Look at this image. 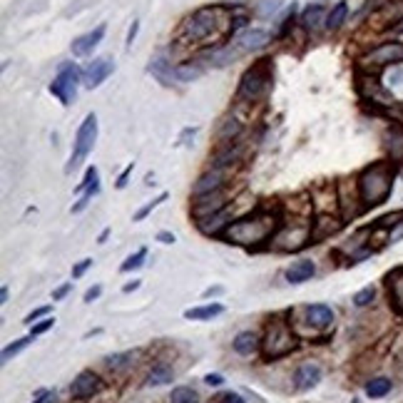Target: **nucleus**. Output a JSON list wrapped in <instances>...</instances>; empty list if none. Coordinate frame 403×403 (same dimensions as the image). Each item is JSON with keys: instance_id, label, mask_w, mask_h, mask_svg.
<instances>
[{"instance_id": "4d7b16f0", "label": "nucleus", "mask_w": 403, "mask_h": 403, "mask_svg": "<svg viewBox=\"0 0 403 403\" xmlns=\"http://www.w3.org/2000/svg\"><path fill=\"white\" fill-rule=\"evenodd\" d=\"M393 33H396V35H403V15L398 17L396 25H393Z\"/></svg>"}, {"instance_id": "a19ab883", "label": "nucleus", "mask_w": 403, "mask_h": 403, "mask_svg": "<svg viewBox=\"0 0 403 403\" xmlns=\"http://www.w3.org/2000/svg\"><path fill=\"white\" fill-rule=\"evenodd\" d=\"M52 326H55V318L45 316L43 321H38V324L30 326V336H40V334H45V331H50Z\"/></svg>"}, {"instance_id": "dca6fc26", "label": "nucleus", "mask_w": 403, "mask_h": 403, "mask_svg": "<svg viewBox=\"0 0 403 403\" xmlns=\"http://www.w3.org/2000/svg\"><path fill=\"white\" fill-rule=\"evenodd\" d=\"M318 381H321V366L314 364V361H307L294 371L296 391H312L314 386H318Z\"/></svg>"}, {"instance_id": "9b49d317", "label": "nucleus", "mask_w": 403, "mask_h": 403, "mask_svg": "<svg viewBox=\"0 0 403 403\" xmlns=\"http://www.w3.org/2000/svg\"><path fill=\"white\" fill-rule=\"evenodd\" d=\"M100 391H103V379L90 369L80 371V374L75 376L73 386H70V396H73L75 401H85V398H92Z\"/></svg>"}, {"instance_id": "7c9ffc66", "label": "nucleus", "mask_w": 403, "mask_h": 403, "mask_svg": "<svg viewBox=\"0 0 403 403\" xmlns=\"http://www.w3.org/2000/svg\"><path fill=\"white\" fill-rule=\"evenodd\" d=\"M393 388V381L386 379V376H376V379H371L369 383H366V396L369 398H383L388 396Z\"/></svg>"}, {"instance_id": "58836bf2", "label": "nucleus", "mask_w": 403, "mask_h": 403, "mask_svg": "<svg viewBox=\"0 0 403 403\" xmlns=\"http://www.w3.org/2000/svg\"><path fill=\"white\" fill-rule=\"evenodd\" d=\"M398 221H403V212H391V214L381 217V219H376L374 227L376 229H388V227H396Z\"/></svg>"}, {"instance_id": "412c9836", "label": "nucleus", "mask_w": 403, "mask_h": 403, "mask_svg": "<svg viewBox=\"0 0 403 403\" xmlns=\"http://www.w3.org/2000/svg\"><path fill=\"white\" fill-rule=\"evenodd\" d=\"M383 142H386V149L391 154V162L401 165L403 162V125L401 122H393L391 127L383 135Z\"/></svg>"}, {"instance_id": "b1692460", "label": "nucleus", "mask_w": 403, "mask_h": 403, "mask_svg": "<svg viewBox=\"0 0 403 403\" xmlns=\"http://www.w3.org/2000/svg\"><path fill=\"white\" fill-rule=\"evenodd\" d=\"M314 274H316V264H314L312 259H299L286 269V281H289V284H304Z\"/></svg>"}, {"instance_id": "a878e982", "label": "nucleus", "mask_w": 403, "mask_h": 403, "mask_svg": "<svg viewBox=\"0 0 403 403\" xmlns=\"http://www.w3.org/2000/svg\"><path fill=\"white\" fill-rule=\"evenodd\" d=\"M239 154H242V147H239L237 142L221 145V149L214 154V162H212V170H227V167H232L234 162H237V159H239Z\"/></svg>"}, {"instance_id": "393cba45", "label": "nucleus", "mask_w": 403, "mask_h": 403, "mask_svg": "<svg viewBox=\"0 0 403 403\" xmlns=\"http://www.w3.org/2000/svg\"><path fill=\"white\" fill-rule=\"evenodd\" d=\"M321 25H326V13H324V6H309L307 10L301 13V28L309 30V33H316Z\"/></svg>"}, {"instance_id": "0eeeda50", "label": "nucleus", "mask_w": 403, "mask_h": 403, "mask_svg": "<svg viewBox=\"0 0 403 403\" xmlns=\"http://www.w3.org/2000/svg\"><path fill=\"white\" fill-rule=\"evenodd\" d=\"M398 63H403V43H398V40L381 43V45L371 47V50L358 60L361 70H366V73H379V70L388 68V65H398Z\"/></svg>"}, {"instance_id": "3c124183", "label": "nucleus", "mask_w": 403, "mask_h": 403, "mask_svg": "<svg viewBox=\"0 0 403 403\" xmlns=\"http://www.w3.org/2000/svg\"><path fill=\"white\" fill-rule=\"evenodd\" d=\"M157 242H162V244H172V242H175V234H172V232H159Z\"/></svg>"}, {"instance_id": "a211bd4d", "label": "nucleus", "mask_w": 403, "mask_h": 403, "mask_svg": "<svg viewBox=\"0 0 403 403\" xmlns=\"http://www.w3.org/2000/svg\"><path fill=\"white\" fill-rule=\"evenodd\" d=\"M227 184V175L224 170H212L207 175H202L197 179V184L192 187V197H199V194H210V192H217Z\"/></svg>"}, {"instance_id": "c03bdc74", "label": "nucleus", "mask_w": 403, "mask_h": 403, "mask_svg": "<svg viewBox=\"0 0 403 403\" xmlns=\"http://www.w3.org/2000/svg\"><path fill=\"white\" fill-rule=\"evenodd\" d=\"M35 396H38V401H33V403H57L55 391H38Z\"/></svg>"}, {"instance_id": "c9c22d12", "label": "nucleus", "mask_w": 403, "mask_h": 403, "mask_svg": "<svg viewBox=\"0 0 403 403\" xmlns=\"http://www.w3.org/2000/svg\"><path fill=\"white\" fill-rule=\"evenodd\" d=\"M202 73H205V70L199 68V65H179V68H177V82H179V85L192 82V80L199 78Z\"/></svg>"}, {"instance_id": "f704fd0d", "label": "nucleus", "mask_w": 403, "mask_h": 403, "mask_svg": "<svg viewBox=\"0 0 403 403\" xmlns=\"http://www.w3.org/2000/svg\"><path fill=\"white\" fill-rule=\"evenodd\" d=\"M145 259H147V249H137L135 254H130L125 261H122V267H119V272H125V274H130V272H135V269H140L145 264Z\"/></svg>"}, {"instance_id": "7ed1b4c3", "label": "nucleus", "mask_w": 403, "mask_h": 403, "mask_svg": "<svg viewBox=\"0 0 403 403\" xmlns=\"http://www.w3.org/2000/svg\"><path fill=\"white\" fill-rule=\"evenodd\" d=\"M393 179H396V162H376L356 177V189L364 210L381 207L391 197Z\"/></svg>"}, {"instance_id": "473e14b6", "label": "nucleus", "mask_w": 403, "mask_h": 403, "mask_svg": "<svg viewBox=\"0 0 403 403\" xmlns=\"http://www.w3.org/2000/svg\"><path fill=\"white\" fill-rule=\"evenodd\" d=\"M33 339H35V336H30V334H28V336H23V339L13 341L10 346L3 349V364H8V361H10L13 356H17V353L23 351V349H28L30 344H33Z\"/></svg>"}, {"instance_id": "72a5a7b5", "label": "nucleus", "mask_w": 403, "mask_h": 403, "mask_svg": "<svg viewBox=\"0 0 403 403\" xmlns=\"http://www.w3.org/2000/svg\"><path fill=\"white\" fill-rule=\"evenodd\" d=\"M170 403H199V393L189 386H177L170 396Z\"/></svg>"}, {"instance_id": "6ab92c4d", "label": "nucleus", "mask_w": 403, "mask_h": 403, "mask_svg": "<svg viewBox=\"0 0 403 403\" xmlns=\"http://www.w3.org/2000/svg\"><path fill=\"white\" fill-rule=\"evenodd\" d=\"M386 291H388L391 307L396 309L398 314H403V267L386 274Z\"/></svg>"}, {"instance_id": "37998d69", "label": "nucleus", "mask_w": 403, "mask_h": 403, "mask_svg": "<svg viewBox=\"0 0 403 403\" xmlns=\"http://www.w3.org/2000/svg\"><path fill=\"white\" fill-rule=\"evenodd\" d=\"M217 403H247V401H244L242 396H239V393L227 391V393H221V396L217 398Z\"/></svg>"}, {"instance_id": "4468645a", "label": "nucleus", "mask_w": 403, "mask_h": 403, "mask_svg": "<svg viewBox=\"0 0 403 403\" xmlns=\"http://www.w3.org/2000/svg\"><path fill=\"white\" fill-rule=\"evenodd\" d=\"M341 224H344V221H341L339 217L318 214L316 219L312 221V244H318V242H326L329 237H334L341 229Z\"/></svg>"}, {"instance_id": "de8ad7c7", "label": "nucleus", "mask_w": 403, "mask_h": 403, "mask_svg": "<svg viewBox=\"0 0 403 403\" xmlns=\"http://www.w3.org/2000/svg\"><path fill=\"white\" fill-rule=\"evenodd\" d=\"M70 289H73V284H63V286H57V289L52 291V301H60V299H65V296L70 294Z\"/></svg>"}, {"instance_id": "6e6d98bb", "label": "nucleus", "mask_w": 403, "mask_h": 403, "mask_svg": "<svg viewBox=\"0 0 403 403\" xmlns=\"http://www.w3.org/2000/svg\"><path fill=\"white\" fill-rule=\"evenodd\" d=\"M221 291H224V289H221V286H212V289H207V291H205V299H210V296L221 294Z\"/></svg>"}, {"instance_id": "f3484780", "label": "nucleus", "mask_w": 403, "mask_h": 403, "mask_svg": "<svg viewBox=\"0 0 403 403\" xmlns=\"http://www.w3.org/2000/svg\"><path fill=\"white\" fill-rule=\"evenodd\" d=\"M103 38H105V25H97V28L90 30V33L75 38L73 45H70V50H73L75 57H85V55H90L100 43H103Z\"/></svg>"}, {"instance_id": "5701e85b", "label": "nucleus", "mask_w": 403, "mask_h": 403, "mask_svg": "<svg viewBox=\"0 0 403 403\" xmlns=\"http://www.w3.org/2000/svg\"><path fill=\"white\" fill-rule=\"evenodd\" d=\"M232 349L239 353V356H251L261 349V339L256 331H239L232 341Z\"/></svg>"}, {"instance_id": "20e7f679", "label": "nucleus", "mask_w": 403, "mask_h": 403, "mask_svg": "<svg viewBox=\"0 0 403 403\" xmlns=\"http://www.w3.org/2000/svg\"><path fill=\"white\" fill-rule=\"evenodd\" d=\"M299 349V336L291 329V321H284L281 316H274L267 324L264 339H261V353L264 361H277V358L289 356Z\"/></svg>"}, {"instance_id": "603ef678", "label": "nucleus", "mask_w": 403, "mask_h": 403, "mask_svg": "<svg viewBox=\"0 0 403 403\" xmlns=\"http://www.w3.org/2000/svg\"><path fill=\"white\" fill-rule=\"evenodd\" d=\"M137 30H140V23H132V28H130V33H127V45L132 47V43H135V38H137Z\"/></svg>"}, {"instance_id": "864d4df0", "label": "nucleus", "mask_w": 403, "mask_h": 403, "mask_svg": "<svg viewBox=\"0 0 403 403\" xmlns=\"http://www.w3.org/2000/svg\"><path fill=\"white\" fill-rule=\"evenodd\" d=\"M137 289H140V279H132L130 284L122 286V291H125V294H132V291H137Z\"/></svg>"}, {"instance_id": "a18cd8bd", "label": "nucleus", "mask_w": 403, "mask_h": 403, "mask_svg": "<svg viewBox=\"0 0 403 403\" xmlns=\"http://www.w3.org/2000/svg\"><path fill=\"white\" fill-rule=\"evenodd\" d=\"M100 294H103V286H92V289L85 291V296H82V301L85 304H92L95 299H100Z\"/></svg>"}, {"instance_id": "8fccbe9b", "label": "nucleus", "mask_w": 403, "mask_h": 403, "mask_svg": "<svg viewBox=\"0 0 403 403\" xmlns=\"http://www.w3.org/2000/svg\"><path fill=\"white\" fill-rule=\"evenodd\" d=\"M130 175H132V165L130 167H125V172L117 177V189H122V187H127V179H130Z\"/></svg>"}, {"instance_id": "ea45409f", "label": "nucleus", "mask_w": 403, "mask_h": 403, "mask_svg": "<svg viewBox=\"0 0 403 403\" xmlns=\"http://www.w3.org/2000/svg\"><path fill=\"white\" fill-rule=\"evenodd\" d=\"M52 312V307H40V309H35V312H30L28 316L23 318V324L25 326H33V324H38V318H45L47 314Z\"/></svg>"}, {"instance_id": "4c0bfd02", "label": "nucleus", "mask_w": 403, "mask_h": 403, "mask_svg": "<svg viewBox=\"0 0 403 403\" xmlns=\"http://www.w3.org/2000/svg\"><path fill=\"white\" fill-rule=\"evenodd\" d=\"M165 199H167V192H162V194H159V197H154L152 202H147V205H145L142 210H140V212H137V214H135V221H142V219H145V217H147V214H152V212L157 210V207L162 205V202H165Z\"/></svg>"}, {"instance_id": "13d9d810", "label": "nucleus", "mask_w": 403, "mask_h": 403, "mask_svg": "<svg viewBox=\"0 0 403 403\" xmlns=\"http://www.w3.org/2000/svg\"><path fill=\"white\" fill-rule=\"evenodd\" d=\"M108 237H110V229H103V234L97 237V244H105V242H108Z\"/></svg>"}, {"instance_id": "c85d7f7f", "label": "nucleus", "mask_w": 403, "mask_h": 403, "mask_svg": "<svg viewBox=\"0 0 403 403\" xmlns=\"http://www.w3.org/2000/svg\"><path fill=\"white\" fill-rule=\"evenodd\" d=\"M346 15H349V3H346V0H339V3H336V6L326 13V25H324V28L334 33V30H339L341 25L346 23Z\"/></svg>"}, {"instance_id": "2f4dec72", "label": "nucleus", "mask_w": 403, "mask_h": 403, "mask_svg": "<svg viewBox=\"0 0 403 403\" xmlns=\"http://www.w3.org/2000/svg\"><path fill=\"white\" fill-rule=\"evenodd\" d=\"M239 135H242V122H239V119L229 117V119H224V122H221V127H219V140H221V145L234 142V140H237Z\"/></svg>"}, {"instance_id": "f8f14e48", "label": "nucleus", "mask_w": 403, "mask_h": 403, "mask_svg": "<svg viewBox=\"0 0 403 403\" xmlns=\"http://www.w3.org/2000/svg\"><path fill=\"white\" fill-rule=\"evenodd\" d=\"M112 73H115V63L110 57H95V60L82 70V82H85L90 90H95V87L103 85Z\"/></svg>"}, {"instance_id": "09e8293b", "label": "nucleus", "mask_w": 403, "mask_h": 403, "mask_svg": "<svg viewBox=\"0 0 403 403\" xmlns=\"http://www.w3.org/2000/svg\"><path fill=\"white\" fill-rule=\"evenodd\" d=\"M205 383L207 386H221V383H224V376H219V374H207L205 376Z\"/></svg>"}, {"instance_id": "2eb2a0df", "label": "nucleus", "mask_w": 403, "mask_h": 403, "mask_svg": "<svg viewBox=\"0 0 403 403\" xmlns=\"http://www.w3.org/2000/svg\"><path fill=\"white\" fill-rule=\"evenodd\" d=\"M78 192H82V197L78 199V205H73V214H78V212L85 210L87 202H90V199L100 192V175H97V167H87L85 179L80 182Z\"/></svg>"}, {"instance_id": "5fc2aeb1", "label": "nucleus", "mask_w": 403, "mask_h": 403, "mask_svg": "<svg viewBox=\"0 0 403 403\" xmlns=\"http://www.w3.org/2000/svg\"><path fill=\"white\" fill-rule=\"evenodd\" d=\"M8 299H10V289L3 286V289H0V304H8Z\"/></svg>"}, {"instance_id": "ddd939ff", "label": "nucleus", "mask_w": 403, "mask_h": 403, "mask_svg": "<svg viewBox=\"0 0 403 403\" xmlns=\"http://www.w3.org/2000/svg\"><path fill=\"white\" fill-rule=\"evenodd\" d=\"M304 316H307V324L312 326V331H324L329 326H334V309L329 304H309L304 309Z\"/></svg>"}, {"instance_id": "423d86ee", "label": "nucleus", "mask_w": 403, "mask_h": 403, "mask_svg": "<svg viewBox=\"0 0 403 403\" xmlns=\"http://www.w3.org/2000/svg\"><path fill=\"white\" fill-rule=\"evenodd\" d=\"M95 140H97V117H95V112H90L85 119H82V125L78 127V135H75L73 154H70L68 165H65V172H68V175L85 162V157L92 152V147H95Z\"/></svg>"}, {"instance_id": "4be33fe9", "label": "nucleus", "mask_w": 403, "mask_h": 403, "mask_svg": "<svg viewBox=\"0 0 403 403\" xmlns=\"http://www.w3.org/2000/svg\"><path fill=\"white\" fill-rule=\"evenodd\" d=\"M149 73H152L154 78L167 87L179 85V82H177V68H172V63L165 55H157L154 60H149Z\"/></svg>"}, {"instance_id": "f03ea898", "label": "nucleus", "mask_w": 403, "mask_h": 403, "mask_svg": "<svg viewBox=\"0 0 403 403\" xmlns=\"http://www.w3.org/2000/svg\"><path fill=\"white\" fill-rule=\"evenodd\" d=\"M227 8L221 6H210V8H199L192 15H187L177 30V45H197V43H205V40L214 38L224 25H232V17H227Z\"/></svg>"}, {"instance_id": "6e6552de", "label": "nucleus", "mask_w": 403, "mask_h": 403, "mask_svg": "<svg viewBox=\"0 0 403 403\" xmlns=\"http://www.w3.org/2000/svg\"><path fill=\"white\" fill-rule=\"evenodd\" d=\"M80 78H82V73H80V70L75 68L73 63L60 65V70H57L55 80L50 82V92H52V95H55L63 105H70V103L75 100V95H78Z\"/></svg>"}, {"instance_id": "9d476101", "label": "nucleus", "mask_w": 403, "mask_h": 403, "mask_svg": "<svg viewBox=\"0 0 403 403\" xmlns=\"http://www.w3.org/2000/svg\"><path fill=\"white\" fill-rule=\"evenodd\" d=\"M221 210H227V192H224V187L217 189V192H210V194H199V197H194V202H192L194 221H202L212 214H219Z\"/></svg>"}, {"instance_id": "f257e3e1", "label": "nucleus", "mask_w": 403, "mask_h": 403, "mask_svg": "<svg viewBox=\"0 0 403 403\" xmlns=\"http://www.w3.org/2000/svg\"><path fill=\"white\" fill-rule=\"evenodd\" d=\"M281 229V217L274 210H256L251 214L242 217V219H234L221 239L229 242V244L237 247H259L269 239L277 237V232Z\"/></svg>"}, {"instance_id": "aec40b11", "label": "nucleus", "mask_w": 403, "mask_h": 403, "mask_svg": "<svg viewBox=\"0 0 403 403\" xmlns=\"http://www.w3.org/2000/svg\"><path fill=\"white\" fill-rule=\"evenodd\" d=\"M229 224H232V217H229L227 210H221L219 214H212L207 217V219L197 221V229L202 234H207V237H221Z\"/></svg>"}, {"instance_id": "bb28decb", "label": "nucleus", "mask_w": 403, "mask_h": 403, "mask_svg": "<svg viewBox=\"0 0 403 403\" xmlns=\"http://www.w3.org/2000/svg\"><path fill=\"white\" fill-rule=\"evenodd\" d=\"M172 381H175V369L165 361H159L147 371V386H167Z\"/></svg>"}, {"instance_id": "49530a36", "label": "nucleus", "mask_w": 403, "mask_h": 403, "mask_svg": "<svg viewBox=\"0 0 403 403\" xmlns=\"http://www.w3.org/2000/svg\"><path fill=\"white\" fill-rule=\"evenodd\" d=\"M401 239H403V221H398L396 227L391 229V234H388V242L396 244V242H401Z\"/></svg>"}, {"instance_id": "1a4fd4ad", "label": "nucleus", "mask_w": 403, "mask_h": 403, "mask_svg": "<svg viewBox=\"0 0 403 403\" xmlns=\"http://www.w3.org/2000/svg\"><path fill=\"white\" fill-rule=\"evenodd\" d=\"M272 244L277 251H299L301 247L312 244V221L294 224V227H284L281 224L277 237L272 239Z\"/></svg>"}, {"instance_id": "c756f323", "label": "nucleus", "mask_w": 403, "mask_h": 403, "mask_svg": "<svg viewBox=\"0 0 403 403\" xmlns=\"http://www.w3.org/2000/svg\"><path fill=\"white\" fill-rule=\"evenodd\" d=\"M224 312L221 304H205V307H194V309H187L184 312V318L189 321H207V318H214Z\"/></svg>"}, {"instance_id": "e433bc0d", "label": "nucleus", "mask_w": 403, "mask_h": 403, "mask_svg": "<svg viewBox=\"0 0 403 403\" xmlns=\"http://www.w3.org/2000/svg\"><path fill=\"white\" fill-rule=\"evenodd\" d=\"M374 299H376V286H364L361 291H356V294H353V307H356V309H366Z\"/></svg>"}, {"instance_id": "79ce46f5", "label": "nucleus", "mask_w": 403, "mask_h": 403, "mask_svg": "<svg viewBox=\"0 0 403 403\" xmlns=\"http://www.w3.org/2000/svg\"><path fill=\"white\" fill-rule=\"evenodd\" d=\"M90 267H92V259H82V261H78V264H75V267H73V279H80V277H82V274H85Z\"/></svg>"}, {"instance_id": "39448f33", "label": "nucleus", "mask_w": 403, "mask_h": 403, "mask_svg": "<svg viewBox=\"0 0 403 403\" xmlns=\"http://www.w3.org/2000/svg\"><path fill=\"white\" fill-rule=\"evenodd\" d=\"M272 82H274L272 60H259L239 80L237 90L239 100H244V103H261L269 95V90H272Z\"/></svg>"}, {"instance_id": "cd10ccee", "label": "nucleus", "mask_w": 403, "mask_h": 403, "mask_svg": "<svg viewBox=\"0 0 403 403\" xmlns=\"http://www.w3.org/2000/svg\"><path fill=\"white\" fill-rule=\"evenodd\" d=\"M135 358H137V351L110 353V356H105V369L112 371V374H122V371H127L135 364Z\"/></svg>"}]
</instances>
